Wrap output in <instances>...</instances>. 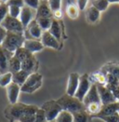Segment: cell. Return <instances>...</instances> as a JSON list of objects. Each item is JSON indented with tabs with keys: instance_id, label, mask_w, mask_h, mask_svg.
<instances>
[{
	"instance_id": "6da1fadb",
	"label": "cell",
	"mask_w": 119,
	"mask_h": 122,
	"mask_svg": "<svg viewBox=\"0 0 119 122\" xmlns=\"http://www.w3.org/2000/svg\"><path fill=\"white\" fill-rule=\"evenodd\" d=\"M39 107L33 104L16 102L10 104L5 110V117L10 122H34Z\"/></svg>"
},
{
	"instance_id": "7a4b0ae2",
	"label": "cell",
	"mask_w": 119,
	"mask_h": 122,
	"mask_svg": "<svg viewBox=\"0 0 119 122\" xmlns=\"http://www.w3.org/2000/svg\"><path fill=\"white\" fill-rule=\"evenodd\" d=\"M83 103L85 106V110L89 115H98L101 109V102L99 99V92L96 84H92L89 92L85 96Z\"/></svg>"
},
{
	"instance_id": "3957f363",
	"label": "cell",
	"mask_w": 119,
	"mask_h": 122,
	"mask_svg": "<svg viewBox=\"0 0 119 122\" xmlns=\"http://www.w3.org/2000/svg\"><path fill=\"white\" fill-rule=\"evenodd\" d=\"M57 102L60 105L62 110L68 111L73 115L77 112L86 111L83 102H81L74 96H70L68 94H65L58 99Z\"/></svg>"
},
{
	"instance_id": "277c9868",
	"label": "cell",
	"mask_w": 119,
	"mask_h": 122,
	"mask_svg": "<svg viewBox=\"0 0 119 122\" xmlns=\"http://www.w3.org/2000/svg\"><path fill=\"white\" fill-rule=\"evenodd\" d=\"M24 40H25L24 33L7 32V36L1 46L8 51L14 53L19 48L23 46Z\"/></svg>"
},
{
	"instance_id": "5b68a950",
	"label": "cell",
	"mask_w": 119,
	"mask_h": 122,
	"mask_svg": "<svg viewBox=\"0 0 119 122\" xmlns=\"http://www.w3.org/2000/svg\"><path fill=\"white\" fill-rule=\"evenodd\" d=\"M42 82H43V76L41 74L37 72L30 74L26 81L20 87V92L25 93H33L42 86Z\"/></svg>"
},
{
	"instance_id": "8992f818",
	"label": "cell",
	"mask_w": 119,
	"mask_h": 122,
	"mask_svg": "<svg viewBox=\"0 0 119 122\" xmlns=\"http://www.w3.org/2000/svg\"><path fill=\"white\" fill-rule=\"evenodd\" d=\"M40 108L45 112L47 121H54L57 118L58 115L62 111L60 105L57 102V101L54 100L46 102Z\"/></svg>"
},
{
	"instance_id": "52a82bcc",
	"label": "cell",
	"mask_w": 119,
	"mask_h": 122,
	"mask_svg": "<svg viewBox=\"0 0 119 122\" xmlns=\"http://www.w3.org/2000/svg\"><path fill=\"white\" fill-rule=\"evenodd\" d=\"M0 26L3 27L7 32L24 33V30H25V28L23 27V25L21 24V22L19 19L10 17V15H8L5 18V20L2 21Z\"/></svg>"
},
{
	"instance_id": "ba28073f",
	"label": "cell",
	"mask_w": 119,
	"mask_h": 122,
	"mask_svg": "<svg viewBox=\"0 0 119 122\" xmlns=\"http://www.w3.org/2000/svg\"><path fill=\"white\" fill-rule=\"evenodd\" d=\"M91 81L89 79V74H84L82 76H80L79 77V85L77 88V91L74 94V97H76L78 100L81 102H83L85 96L87 95V93L89 92V89L91 87Z\"/></svg>"
},
{
	"instance_id": "9c48e42d",
	"label": "cell",
	"mask_w": 119,
	"mask_h": 122,
	"mask_svg": "<svg viewBox=\"0 0 119 122\" xmlns=\"http://www.w3.org/2000/svg\"><path fill=\"white\" fill-rule=\"evenodd\" d=\"M97 89H98L99 99H100V102H101L102 105L117 102V99L115 98L114 93L111 92L107 87H105L104 85H97Z\"/></svg>"
},
{
	"instance_id": "30bf717a",
	"label": "cell",
	"mask_w": 119,
	"mask_h": 122,
	"mask_svg": "<svg viewBox=\"0 0 119 122\" xmlns=\"http://www.w3.org/2000/svg\"><path fill=\"white\" fill-rule=\"evenodd\" d=\"M35 10L31 9L27 6H24L21 8L20 10V17H19V20H20L21 24L23 25V27L26 29V27L29 25V23L33 20L35 19Z\"/></svg>"
},
{
	"instance_id": "8fae6325",
	"label": "cell",
	"mask_w": 119,
	"mask_h": 122,
	"mask_svg": "<svg viewBox=\"0 0 119 122\" xmlns=\"http://www.w3.org/2000/svg\"><path fill=\"white\" fill-rule=\"evenodd\" d=\"M7 90V96L9 99V102L10 104H14L16 102H18V99H19V95L20 92V86L11 82L10 85L6 88Z\"/></svg>"
},
{
	"instance_id": "7c38bea8",
	"label": "cell",
	"mask_w": 119,
	"mask_h": 122,
	"mask_svg": "<svg viewBox=\"0 0 119 122\" xmlns=\"http://www.w3.org/2000/svg\"><path fill=\"white\" fill-rule=\"evenodd\" d=\"M40 41L42 42L44 48L47 47V48H51V49H54V50H59L60 41L57 40L49 31L43 32Z\"/></svg>"
},
{
	"instance_id": "4fadbf2b",
	"label": "cell",
	"mask_w": 119,
	"mask_h": 122,
	"mask_svg": "<svg viewBox=\"0 0 119 122\" xmlns=\"http://www.w3.org/2000/svg\"><path fill=\"white\" fill-rule=\"evenodd\" d=\"M38 69V61L35 57L34 54L29 56L27 59L21 61V70H24L29 74L37 72Z\"/></svg>"
},
{
	"instance_id": "5bb4252c",
	"label": "cell",
	"mask_w": 119,
	"mask_h": 122,
	"mask_svg": "<svg viewBox=\"0 0 119 122\" xmlns=\"http://www.w3.org/2000/svg\"><path fill=\"white\" fill-rule=\"evenodd\" d=\"M79 77L80 76L77 73H71L68 78L67 83V89H66V94L70 96H74L75 92L77 91L78 85H79Z\"/></svg>"
},
{
	"instance_id": "9a60e30c",
	"label": "cell",
	"mask_w": 119,
	"mask_h": 122,
	"mask_svg": "<svg viewBox=\"0 0 119 122\" xmlns=\"http://www.w3.org/2000/svg\"><path fill=\"white\" fill-rule=\"evenodd\" d=\"M14 53H11L0 46V73L4 74L9 72V61Z\"/></svg>"
},
{
	"instance_id": "2e32d148",
	"label": "cell",
	"mask_w": 119,
	"mask_h": 122,
	"mask_svg": "<svg viewBox=\"0 0 119 122\" xmlns=\"http://www.w3.org/2000/svg\"><path fill=\"white\" fill-rule=\"evenodd\" d=\"M37 18H53V13L50 10L48 0H40L35 13V19Z\"/></svg>"
},
{
	"instance_id": "e0dca14e",
	"label": "cell",
	"mask_w": 119,
	"mask_h": 122,
	"mask_svg": "<svg viewBox=\"0 0 119 122\" xmlns=\"http://www.w3.org/2000/svg\"><path fill=\"white\" fill-rule=\"evenodd\" d=\"M22 47L24 49H26L29 52H31L32 54H34L35 52H39L44 49V46L41 41L38 39H33V38L32 39L25 38Z\"/></svg>"
},
{
	"instance_id": "ac0fdd59",
	"label": "cell",
	"mask_w": 119,
	"mask_h": 122,
	"mask_svg": "<svg viewBox=\"0 0 119 122\" xmlns=\"http://www.w3.org/2000/svg\"><path fill=\"white\" fill-rule=\"evenodd\" d=\"M27 33L33 37V39H41L42 34H43V30L41 29L39 24L37 23L36 20H33L29 23V25L26 27Z\"/></svg>"
},
{
	"instance_id": "d6986e66",
	"label": "cell",
	"mask_w": 119,
	"mask_h": 122,
	"mask_svg": "<svg viewBox=\"0 0 119 122\" xmlns=\"http://www.w3.org/2000/svg\"><path fill=\"white\" fill-rule=\"evenodd\" d=\"M118 106L119 102H112V103H108L105 105L101 106V109L98 115H96V117H104V116H111L114 114H116L118 112Z\"/></svg>"
},
{
	"instance_id": "ffe728a7",
	"label": "cell",
	"mask_w": 119,
	"mask_h": 122,
	"mask_svg": "<svg viewBox=\"0 0 119 122\" xmlns=\"http://www.w3.org/2000/svg\"><path fill=\"white\" fill-rule=\"evenodd\" d=\"M100 18V11L94 8L93 6L89 7L86 10V19L87 21L90 24H95L99 20Z\"/></svg>"
},
{
	"instance_id": "44dd1931",
	"label": "cell",
	"mask_w": 119,
	"mask_h": 122,
	"mask_svg": "<svg viewBox=\"0 0 119 122\" xmlns=\"http://www.w3.org/2000/svg\"><path fill=\"white\" fill-rule=\"evenodd\" d=\"M100 71L102 73H108L110 75L115 76L116 78L119 79V63L115 62H109L107 64H105Z\"/></svg>"
},
{
	"instance_id": "7402d4cb",
	"label": "cell",
	"mask_w": 119,
	"mask_h": 122,
	"mask_svg": "<svg viewBox=\"0 0 119 122\" xmlns=\"http://www.w3.org/2000/svg\"><path fill=\"white\" fill-rule=\"evenodd\" d=\"M29 76V73H27L24 70H20V71L12 74V82L20 85V87H21L23 85V83L26 81V79L28 78Z\"/></svg>"
},
{
	"instance_id": "603a6c76",
	"label": "cell",
	"mask_w": 119,
	"mask_h": 122,
	"mask_svg": "<svg viewBox=\"0 0 119 122\" xmlns=\"http://www.w3.org/2000/svg\"><path fill=\"white\" fill-rule=\"evenodd\" d=\"M49 32L57 40H60V38H61V28H60V24L59 20L53 19Z\"/></svg>"
},
{
	"instance_id": "cb8c5ba5",
	"label": "cell",
	"mask_w": 119,
	"mask_h": 122,
	"mask_svg": "<svg viewBox=\"0 0 119 122\" xmlns=\"http://www.w3.org/2000/svg\"><path fill=\"white\" fill-rule=\"evenodd\" d=\"M89 79H90V81L94 82L93 84H97V85H105L106 84L105 76L100 71L95 72V73L89 75Z\"/></svg>"
},
{
	"instance_id": "d4e9b609",
	"label": "cell",
	"mask_w": 119,
	"mask_h": 122,
	"mask_svg": "<svg viewBox=\"0 0 119 122\" xmlns=\"http://www.w3.org/2000/svg\"><path fill=\"white\" fill-rule=\"evenodd\" d=\"M20 70H21V61L13 54V56L10 58L9 61V72H11L13 74Z\"/></svg>"
},
{
	"instance_id": "484cf974",
	"label": "cell",
	"mask_w": 119,
	"mask_h": 122,
	"mask_svg": "<svg viewBox=\"0 0 119 122\" xmlns=\"http://www.w3.org/2000/svg\"><path fill=\"white\" fill-rule=\"evenodd\" d=\"M79 8L75 4H69L66 7V14L72 20H75L79 16Z\"/></svg>"
},
{
	"instance_id": "4316f807",
	"label": "cell",
	"mask_w": 119,
	"mask_h": 122,
	"mask_svg": "<svg viewBox=\"0 0 119 122\" xmlns=\"http://www.w3.org/2000/svg\"><path fill=\"white\" fill-rule=\"evenodd\" d=\"M56 122H74V115L72 113L62 110L55 119Z\"/></svg>"
},
{
	"instance_id": "83f0119b",
	"label": "cell",
	"mask_w": 119,
	"mask_h": 122,
	"mask_svg": "<svg viewBox=\"0 0 119 122\" xmlns=\"http://www.w3.org/2000/svg\"><path fill=\"white\" fill-rule=\"evenodd\" d=\"M12 82V73L7 72L0 75V87L7 88L10 83Z\"/></svg>"
},
{
	"instance_id": "f1b7e54d",
	"label": "cell",
	"mask_w": 119,
	"mask_h": 122,
	"mask_svg": "<svg viewBox=\"0 0 119 122\" xmlns=\"http://www.w3.org/2000/svg\"><path fill=\"white\" fill-rule=\"evenodd\" d=\"M37 23L39 24V26L41 27V29L43 30V32L45 31H49L51 26L53 18H37L35 19Z\"/></svg>"
},
{
	"instance_id": "f546056e",
	"label": "cell",
	"mask_w": 119,
	"mask_h": 122,
	"mask_svg": "<svg viewBox=\"0 0 119 122\" xmlns=\"http://www.w3.org/2000/svg\"><path fill=\"white\" fill-rule=\"evenodd\" d=\"M31 55H32V53L29 52L26 49H24L23 47L19 48L17 51L14 52V56H15L16 58H18L20 61H24L25 59H27Z\"/></svg>"
},
{
	"instance_id": "4dcf8cb0",
	"label": "cell",
	"mask_w": 119,
	"mask_h": 122,
	"mask_svg": "<svg viewBox=\"0 0 119 122\" xmlns=\"http://www.w3.org/2000/svg\"><path fill=\"white\" fill-rule=\"evenodd\" d=\"M109 2L108 0H94L92 2V6L96 8L99 11H105L109 7Z\"/></svg>"
},
{
	"instance_id": "1f68e13d",
	"label": "cell",
	"mask_w": 119,
	"mask_h": 122,
	"mask_svg": "<svg viewBox=\"0 0 119 122\" xmlns=\"http://www.w3.org/2000/svg\"><path fill=\"white\" fill-rule=\"evenodd\" d=\"M74 122H89V114L86 111L74 114Z\"/></svg>"
},
{
	"instance_id": "d6a6232c",
	"label": "cell",
	"mask_w": 119,
	"mask_h": 122,
	"mask_svg": "<svg viewBox=\"0 0 119 122\" xmlns=\"http://www.w3.org/2000/svg\"><path fill=\"white\" fill-rule=\"evenodd\" d=\"M8 15H9V6L6 3H1L0 4V24Z\"/></svg>"
},
{
	"instance_id": "836d02e7",
	"label": "cell",
	"mask_w": 119,
	"mask_h": 122,
	"mask_svg": "<svg viewBox=\"0 0 119 122\" xmlns=\"http://www.w3.org/2000/svg\"><path fill=\"white\" fill-rule=\"evenodd\" d=\"M20 10H21V8H20V7L9 6V15H10V17L19 19L20 14Z\"/></svg>"
},
{
	"instance_id": "e575fe53",
	"label": "cell",
	"mask_w": 119,
	"mask_h": 122,
	"mask_svg": "<svg viewBox=\"0 0 119 122\" xmlns=\"http://www.w3.org/2000/svg\"><path fill=\"white\" fill-rule=\"evenodd\" d=\"M49 2V5H50V8L52 13L56 10H60V7H61V0H48Z\"/></svg>"
},
{
	"instance_id": "d590c367",
	"label": "cell",
	"mask_w": 119,
	"mask_h": 122,
	"mask_svg": "<svg viewBox=\"0 0 119 122\" xmlns=\"http://www.w3.org/2000/svg\"><path fill=\"white\" fill-rule=\"evenodd\" d=\"M98 118H100L102 120H104L105 122H118L119 120V114H114L111 116H104V117H99Z\"/></svg>"
},
{
	"instance_id": "8d00e7d4",
	"label": "cell",
	"mask_w": 119,
	"mask_h": 122,
	"mask_svg": "<svg viewBox=\"0 0 119 122\" xmlns=\"http://www.w3.org/2000/svg\"><path fill=\"white\" fill-rule=\"evenodd\" d=\"M34 122H47V119H46V116H45V112L39 108L37 110V112L35 114V119Z\"/></svg>"
},
{
	"instance_id": "74e56055",
	"label": "cell",
	"mask_w": 119,
	"mask_h": 122,
	"mask_svg": "<svg viewBox=\"0 0 119 122\" xmlns=\"http://www.w3.org/2000/svg\"><path fill=\"white\" fill-rule=\"evenodd\" d=\"M24 1V4L25 6L29 7L33 10H37L38 6H39L40 0H23Z\"/></svg>"
},
{
	"instance_id": "f35d334b",
	"label": "cell",
	"mask_w": 119,
	"mask_h": 122,
	"mask_svg": "<svg viewBox=\"0 0 119 122\" xmlns=\"http://www.w3.org/2000/svg\"><path fill=\"white\" fill-rule=\"evenodd\" d=\"M6 4L8 6H16V7H20V8H22L25 6L23 0H9Z\"/></svg>"
},
{
	"instance_id": "ab89813d",
	"label": "cell",
	"mask_w": 119,
	"mask_h": 122,
	"mask_svg": "<svg viewBox=\"0 0 119 122\" xmlns=\"http://www.w3.org/2000/svg\"><path fill=\"white\" fill-rule=\"evenodd\" d=\"M88 3H89V0H77L76 5L80 10H85L88 6Z\"/></svg>"
},
{
	"instance_id": "60d3db41",
	"label": "cell",
	"mask_w": 119,
	"mask_h": 122,
	"mask_svg": "<svg viewBox=\"0 0 119 122\" xmlns=\"http://www.w3.org/2000/svg\"><path fill=\"white\" fill-rule=\"evenodd\" d=\"M6 36H7V31L5 30L3 27L0 26V46L2 45V43H3V41L5 39Z\"/></svg>"
},
{
	"instance_id": "b9f144b4",
	"label": "cell",
	"mask_w": 119,
	"mask_h": 122,
	"mask_svg": "<svg viewBox=\"0 0 119 122\" xmlns=\"http://www.w3.org/2000/svg\"><path fill=\"white\" fill-rule=\"evenodd\" d=\"M61 16H62V12H61V10H56V11L53 12V19H55V20H59V19H60Z\"/></svg>"
},
{
	"instance_id": "7bdbcfd3",
	"label": "cell",
	"mask_w": 119,
	"mask_h": 122,
	"mask_svg": "<svg viewBox=\"0 0 119 122\" xmlns=\"http://www.w3.org/2000/svg\"><path fill=\"white\" fill-rule=\"evenodd\" d=\"M108 2L110 4L111 3H119V0H108Z\"/></svg>"
},
{
	"instance_id": "ee69618b",
	"label": "cell",
	"mask_w": 119,
	"mask_h": 122,
	"mask_svg": "<svg viewBox=\"0 0 119 122\" xmlns=\"http://www.w3.org/2000/svg\"><path fill=\"white\" fill-rule=\"evenodd\" d=\"M9 0H0V2H2V3H7Z\"/></svg>"
},
{
	"instance_id": "f6af8a7d",
	"label": "cell",
	"mask_w": 119,
	"mask_h": 122,
	"mask_svg": "<svg viewBox=\"0 0 119 122\" xmlns=\"http://www.w3.org/2000/svg\"><path fill=\"white\" fill-rule=\"evenodd\" d=\"M47 122H56V121H55V120H54V121H47Z\"/></svg>"
},
{
	"instance_id": "bcb514c9",
	"label": "cell",
	"mask_w": 119,
	"mask_h": 122,
	"mask_svg": "<svg viewBox=\"0 0 119 122\" xmlns=\"http://www.w3.org/2000/svg\"><path fill=\"white\" fill-rule=\"evenodd\" d=\"M117 113H118V114H119V106H118V112H117Z\"/></svg>"
},
{
	"instance_id": "7dc6e473",
	"label": "cell",
	"mask_w": 119,
	"mask_h": 122,
	"mask_svg": "<svg viewBox=\"0 0 119 122\" xmlns=\"http://www.w3.org/2000/svg\"><path fill=\"white\" fill-rule=\"evenodd\" d=\"M117 102H119V97H118V100H117Z\"/></svg>"
},
{
	"instance_id": "c3c4849f",
	"label": "cell",
	"mask_w": 119,
	"mask_h": 122,
	"mask_svg": "<svg viewBox=\"0 0 119 122\" xmlns=\"http://www.w3.org/2000/svg\"><path fill=\"white\" fill-rule=\"evenodd\" d=\"M0 4H1V2H0Z\"/></svg>"
},
{
	"instance_id": "681fc988",
	"label": "cell",
	"mask_w": 119,
	"mask_h": 122,
	"mask_svg": "<svg viewBox=\"0 0 119 122\" xmlns=\"http://www.w3.org/2000/svg\"><path fill=\"white\" fill-rule=\"evenodd\" d=\"M118 122H119V120H118Z\"/></svg>"
}]
</instances>
